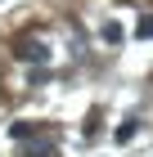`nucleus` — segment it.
<instances>
[{
    "mask_svg": "<svg viewBox=\"0 0 153 157\" xmlns=\"http://www.w3.org/2000/svg\"><path fill=\"white\" fill-rule=\"evenodd\" d=\"M18 59H27V63H45L50 59V49L41 45V40H18V49H14Z\"/></svg>",
    "mask_w": 153,
    "mask_h": 157,
    "instance_id": "obj_1",
    "label": "nucleus"
},
{
    "mask_svg": "<svg viewBox=\"0 0 153 157\" xmlns=\"http://www.w3.org/2000/svg\"><path fill=\"white\" fill-rule=\"evenodd\" d=\"M140 36H153V18H144V23H140Z\"/></svg>",
    "mask_w": 153,
    "mask_h": 157,
    "instance_id": "obj_3",
    "label": "nucleus"
},
{
    "mask_svg": "<svg viewBox=\"0 0 153 157\" xmlns=\"http://www.w3.org/2000/svg\"><path fill=\"white\" fill-rule=\"evenodd\" d=\"M32 130H36L32 121H14V139H27V135H32Z\"/></svg>",
    "mask_w": 153,
    "mask_h": 157,
    "instance_id": "obj_2",
    "label": "nucleus"
}]
</instances>
